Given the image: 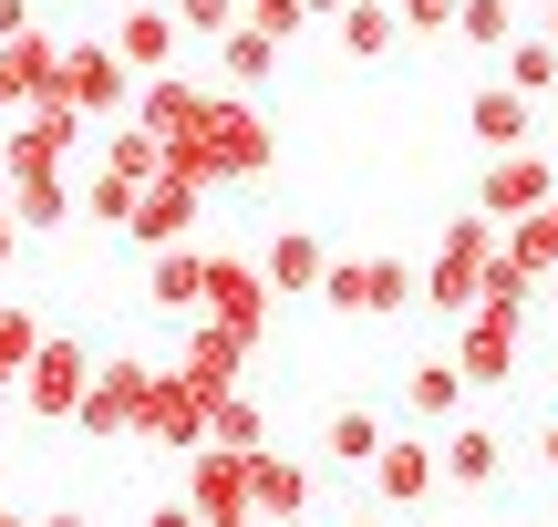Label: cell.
I'll return each mask as SVG.
<instances>
[{
  "instance_id": "d6a6232c",
  "label": "cell",
  "mask_w": 558,
  "mask_h": 527,
  "mask_svg": "<svg viewBox=\"0 0 558 527\" xmlns=\"http://www.w3.org/2000/svg\"><path fill=\"white\" fill-rule=\"evenodd\" d=\"M320 301H331L341 321H373V269H362V259H331V280H320Z\"/></svg>"
},
{
  "instance_id": "836d02e7",
  "label": "cell",
  "mask_w": 558,
  "mask_h": 527,
  "mask_svg": "<svg viewBox=\"0 0 558 527\" xmlns=\"http://www.w3.org/2000/svg\"><path fill=\"white\" fill-rule=\"evenodd\" d=\"M239 21H248V0H177V32L186 41H228Z\"/></svg>"
},
{
  "instance_id": "f6af8a7d",
  "label": "cell",
  "mask_w": 558,
  "mask_h": 527,
  "mask_svg": "<svg viewBox=\"0 0 558 527\" xmlns=\"http://www.w3.org/2000/svg\"><path fill=\"white\" fill-rule=\"evenodd\" d=\"M538 32H548V41H558V0H548V11H538Z\"/></svg>"
},
{
  "instance_id": "603a6c76",
  "label": "cell",
  "mask_w": 558,
  "mask_h": 527,
  "mask_svg": "<svg viewBox=\"0 0 558 527\" xmlns=\"http://www.w3.org/2000/svg\"><path fill=\"white\" fill-rule=\"evenodd\" d=\"M41 342H52V331H41V310H32V301H0V404H11L21 372L41 363Z\"/></svg>"
},
{
  "instance_id": "681fc988",
  "label": "cell",
  "mask_w": 558,
  "mask_h": 527,
  "mask_svg": "<svg viewBox=\"0 0 558 527\" xmlns=\"http://www.w3.org/2000/svg\"><path fill=\"white\" fill-rule=\"evenodd\" d=\"M0 218H11V176H0Z\"/></svg>"
},
{
  "instance_id": "9c48e42d",
  "label": "cell",
  "mask_w": 558,
  "mask_h": 527,
  "mask_svg": "<svg viewBox=\"0 0 558 527\" xmlns=\"http://www.w3.org/2000/svg\"><path fill=\"white\" fill-rule=\"evenodd\" d=\"M248 466H259V455H228V445H197V455H186V507H197V517H259V507H248Z\"/></svg>"
},
{
  "instance_id": "7dc6e473",
  "label": "cell",
  "mask_w": 558,
  "mask_h": 527,
  "mask_svg": "<svg viewBox=\"0 0 558 527\" xmlns=\"http://www.w3.org/2000/svg\"><path fill=\"white\" fill-rule=\"evenodd\" d=\"M0 527H41V517H21V507H0Z\"/></svg>"
},
{
  "instance_id": "83f0119b",
  "label": "cell",
  "mask_w": 558,
  "mask_h": 527,
  "mask_svg": "<svg viewBox=\"0 0 558 527\" xmlns=\"http://www.w3.org/2000/svg\"><path fill=\"white\" fill-rule=\"evenodd\" d=\"M269 73H279V41H269V32H248V21H239V32L218 41V83H228V94H259Z\"/></svg>"
},
{
  "instance_id": "8d00e7d4",
  "label": "cell",
  "mask_w": 558,
  "mask_h": 527,
  "mask_svg": "<svg viewBox=\"0 0 558 527\" xmlns=\"http://www.w3.org/2000/svg\"><path fill=\"white\" fill-rule=\"evenodd\" d=\"M248 32H269V41H300V32H311V0H248Z\"/></svg>"
},
{
  "instance_id": "cb8c5ba5",
  "label": "cell",
  "mask_w": 558,
  "mask_h": 527,
  "mask_svg": "<svg viewBox=\"0 0 558 527\" xmlns=\"http://www.w3.org/2000/svg\"><path fill=\"white\" fill-rule=\"evenodd\" d=\"M331 32H341V52H352V62H393V52H403V21H393V0H352V11H341Z\"/></svg>"
},
{
  "instance_id": "ab89813d",
  "label": "cell",
  "mask_w": 558,
  "mask_h": 527,
  "mask_svg": "<svg viewBox=\"0 0 558 527\" xmlns=\"http://www.w3.org/2000/svg\"><path fill=\"white\" fill-rule=\"evenodd\" d=\"M145 527H197V507H186V497H166V507L145 517Z\"/></svg>"
},
{
  "instance_id": "2e32d148",
  "label": "cell",
  "mask_w": 558,
  "mask_h": 527,
  "mask_svg": "<svg viewBox=\"0 0 558 527\" xmlns=\"http://www.w3.org/2000/svg\"><path fill=\"white\" fill-rule=\"evenodd\" d=\"M518 352H527V321H507V310H476V321L456 331V372L465 383H507Z\"/></svg>"
},
{
  "instance_id": "f35d334b",
  "label": "cell",
  "mask_w": 558,
  "mask_h": 527,
  "mask_svg": "<svg viewBox=\"0 0 558 527\" xmlns=\"http://www.w3.org/2000/svg\"><path fill=\"white\" fill-rule=\"evenodd\" d=\"M21 32H41V21H32V0H0V41H21Z\"/></svg>"
},
{
  "instance_id": "f1b7e54d",
  "label": "cell",
  "mask_w": 558,
  "mask_h": 527,
  "mask_svg": "<svg viewBox=\"0 0 558 527\" xmlns=\"http://www.w3.org/2000/svg\"><path fill=\"white\" fill-rule=\"evenodd\" d=\"M248 507H259L269 527H279V517H311V476L279 466V455H259V466H248Z\"/></svg>"
},
{
  "instance_id": "c3c4849f",
  "label": "cell",
  "mask_w": 558,
  "mask_h": 527,
  "mask_svg": "<svg viewBox=\"0 0 558 527\" xmlns=\"http://www.w3.org/2000/svg\"><path fill=\"white\" fill-rule=\"evenodd\" d=\"M548 156H558V103H548Z\"/></svg>"
},
{
  "instance_id": "e575fe53",
  "label": "cell",
  "mask_w": 558,
  "mask_h": 527,
  "mask_svg": "<svg viewBox=\"0 0 558 527\" xmlns=\"http://www.w3.org/2000/svg\"><path fill=\"white\" fill-rule=\"evenodd\" d=\"M362 269H373V321H383V310H414V290H424L414 259H362Z\"/></svg>"
},
{
  "instance_id": "d6986e66",
  "label": "cell",
  "mask_w": 558,
  "mask_h": 527,
  "mask_svg": "<svg viewBox=\"0 0 558 527\" xmlns=\"http://www.w3.org/2000/svg\"><path fill=\"white\" fill-rule=\"evenodd\" d=\"M145 301H156L166 321L207 310V259H197V248H156V259H145Z\"/></svg>"
},
{
  "instance_id": "5b68a950",
  "label": "cell",
  "mask_w": 558,
  "mask_h": 527,
  "mask_svg": "<svg viewBox=\"0 0 558 527\" xmlns=\"http://www.w3.org/2000/svg\"><path fill=\"white\" fill-rule=\"evenodd\" d=\"M145 404H156V363H104L94 372V393H83V414H73V434H94V445H114V434H145Z\"/></svg>"
},
{
  "instance_id": "44dd1931",
  "label": "cell",
  "mask_w": 558,
  "mask_h": 527,
  "mask_svg": "<svg viewBox=\"0 0 558 527\" xmlns=\"http://www.w3.org/2000/svg\"><path fill=\"white\" fill-rule=\"evenodd\" d=\"M197 114H207V94H197L186 73H156V83H135V124H145L156 145H177V135H186Z\"/></svg>"
},
{
  "instance_id": "e0dca14e",
  "label": "cell",
  "mask_w": 558,
  "mask_h": 527,
  "mask_svg": "<svg viewBox=\"0 0 558 527\" xmlns=\"http://www.w3.org/2000/svg\"><path fill=\"white\" fill-rule=\"evenodd\" d=\"M145 434H156V445H177V455H197V445H207V393L186 383V372H156V404H145Z\"/></svg>"
},
{
  "instance_id": "ba28073f",
  "label": "cell",
  "mask_w": 558,
  "mask_h": 527,
  "mask_svg": "<svg viewBox=\"0 0 558 527\" xmlns=\"http://www.w3.org/2000/svg\"><path fill=\"white\" fill-rule=\"evenodd\" d=\"M197 207H207V186H186V176H156L135 197V218H124V238L156 259V248H186V228H197Z\"/></svg>"
},
{
  "instance_id": "7402d4cb",
  "label": "cell",
  "mask_w": 558,
  "mask_h": 527,
  "mask_svg": "<svg viewBox=\"0 0 558 527\" xmlns=\"http://www.w3.org/2000/svg\"><path fill=\"white\" fill-rule=\"evenodd\" d=\"M383 445H393V434H383L373 404H331V425H320V455H331V466H362V476H373Z\"/></svg>"
},
{
  "instance_id": "5bb4252c",
  "label": "cell",
  "mask_w": 558,
  "mask_h": 527,
  "mask_svg": "<svg viewBox=\"0 0 558 527\" xmlns=\"http://www.w3.org/2000/svg\"><path fill=\"white\" fill-rule=\"evenodd\" d=\"M435 487H445V455L424 445V434H393V445L373 455V497L383 507H424Z\"/></svg>"
},
{
  "instance_id": "74e56055",
  "label": "cell",
  "mask_w": 558,
  "mask_h": 527,
  "mask_svg": "<svg viewBox=\"0 0 558 527\" xmlns=\"http://www.w3.org/2000/svg\"><path fill=\"white\" fill-rule=\"evenodd\" d=\"M456 11H465V0H393L403 32H456Z\"/></svg>"
},
{
  "instance_id": "60d3db41",
  "label": "cell",
  "mask_w": 558,
  "mask_h": 527,
  "mask_svg": "<svg viewBox=\"0 0 558 527\" xmlns=\"http://www.w3.org/2000/svg\"><path fill=\"white\" fill-rule=\"evenodd\" d=\"M538 466L558 476V414H548V425H538Z\"/></svg>"
},
{
  "instance_id": "9a60e30c",
  "label": "cell",
  "mask_w": 558,
  "mask_h": 527,
  "mask_svg": "<svg viewBox=\"0 0 558 527\" xmlns=\"http://www.w3.org/2000/svg\"><path fill=\"white\" fill-rule=\"evenodd\" d=\"M248 352H259V342H239V331L197 321V331H186V352H177V372L207 393V404H218V393H248V383H239V372H248Z\"/></svg>"
},
{
  "instance_id": "d590c367",
  "label": "cell",
  "mask_w": 558,
  "mask_h": 527,
  "mask_svg": "<svg viewBox=\"0 0 558 527\" xmlns=\"http://www.w3.org/2000/svg\"><path fill=\"white\" fill-rule=\"evenodd\" d=\"M135 197H145V186L104 176V166H94V176H83V218H104V228H124V218H135Z\"/></svg>"
},
{
  "instance_id": "ffe728a7",
  "label": "cell",
  "mask_w": 558,
  "mask_h": 527,
  "mask_svg": "<svg viewBox=\"0 0 558 527\" xmlns=\"http://www.w3.org/2000/svg\"><path fill=\"white\" fill-rule=\"evenodd\" d=\"M435 455H445V487H497V476H507L497 425H445V434H435Z\"/></svg>"
},
{
  "instance_id": "484cf974",
  "label": "cell",
  "mask_w": 558,
  "mask_h": 527,
  "mask_svg": "<svg viewBox=\"0 0 558 527\" xmlns=\"http://www.w3.org/2000/svg\"><path fill=\"white\" fill-rule=\"evenodd\" d=\"M497 83H507V94H527V103H548L558 94V41L548 32H518V41H507V62H497Z\"/></svg>"
},
{
  "instance_id": "8fae6325",
  "label": "cell",
  "mask_w": 558,
  "mask_h": 527,
  "mask_svg": "<svg viewBox=\"0 0 558 527\" xmlns=\"http://www.w3.org/2000/svg\"><path fill=\"white\" fill-rule=\"evenodd\" d=\"M177 11H156V0H124V21H114V52H124V73L135 83H156V73H177Z\"/></svg>"
},
{
  "instance_id": "ac0fdd59",
  "label": "cell",
  "mask_w": 558,
  "mask_h": 527,
  "mask_svg": "<svg viewBox=\"0 0 558 527\" xmlns=\"http://www.w3.org/2000/svg\"><path fill=\"white\" fill-rule=\"evenodd\" d=\"M465 393H476V383L456 372V352H445V363H414V372H403V404H414V425H424V434L465 425Z\"/></svg>"
},
{
  "instance_id": "6da1fadb",
  "label": "cell",
  "mask_w": 558,
  "mask_h": 527,
  "mask_svg": "<svg viewBox=\"0 0 558 527\" xmlns=\"http://www.w3.org/2000/svg\"><path fill=\"white\" fill-rule=\"evenodd\" d=\"M166 176L186 186H239V176H269V124L248 94H207V114L166 145Z\"/></svg>"
},
{
  "instance_id": "4316f807",
  "label": "cell",
  "mask_w": 558,
  "mask_h": 527,
  "mask_svg": "<svg viewBox=\"0 0 558 527\" xmlns=\"http://www.w3.org/2000/svg\"><path fill=\"white\" fill-rule=\"evenodd\" d=\"M94 166H104V176H124V186H156L166 176V145L145 135V124H114V135L94 145Z\"/></svg>"
},
{
  "instance_id": "f5cc1de1",
  "label": "cell",
  "mask_w": 558,
  "mask_h": 527,
  "mask_svg": "<svg viewBox=\"0 0 558 527\" xmlns=\"http://www.w3.org/2000/svg\"><path fill=\"white\" fill-rule=\"evenodd\" d=\"M362 527H373V517H362Z\"/></svg>"
},
{
  "instance_id": "bcb514c9",
  "label": "cell",
  "mask_w": 558,
  "mask_h": 527,
  "mask_svg": "<svg viewBox=\"0 0 558 527\" xmlns=\"http://www.w3.org/2000/svg\"><path fill=\"white\" fill-rule=\"evenodd\" d=\"M538 301H548V310H558V269H548V280H538Z\"/></svg>"
},
{
  "instance_id": "8992f818",
  "label": "cell",
  "mask_w": 558,
  "mask_h": 527,
  "mask_svg": "<svg viewBox=\"0 0 558 527\" xmlns=\"http://www.w3.org/2000/svg\"><path fill=\"white\" fill-rule=\"evenodd\" d=\"M62 103H73V114L135 124V73H124L114 41H62Z\"/></svg>"
},
{
  "instance_id": "816d5d0a",
  "label": "cell",
  "mask_w": 558,
  "mask_h": 527,
  "mask_svg": "<svg viewBox=\"0 0 558 527\" xmlns=\"http://www.w3.org/2000/svg\"><path fill=\"white\" fill-rule=\"evenodd\" d=\"M156 11H177V0H156Z\"/></svg>"
},
{
  "instance_id": "3957f363",
  "label": "cell",
  "mask_w": 558,
  "mask_h": 527,
  "mask_svg": "<svg viewBox=\"0 0 558 527\" xmlns=\"http://www.w3.org/2000/svg\"><path fill=\"white\" fill-rule=\"evenodd\" d=\"M538 207H558V156H548V145H518V156H486V176H476V218L518 228V218H538Z\"/></svg>"
},
{
  "instance_id": "1f68e13d",
  "label": "cell",
  "mask_w": 558,
  "mask_h": 527,
  "mask_svg": "<svg viewBox=\"0 0 558 527\" xmlns=\"http://www.w3.org/2000/svg\"><path fill=\"white\" fill-rule=\"evenodd\" d=\"M507 259H518L527 280H548V269H558V207H538V218L507 228Z\"/></svg>"
},
{
  "instance_id": "7bdbcfd3",
  "label": "cell",
  "mask_w": 558,
  "mask_h": 527,
  "mask_svg": "<svg viewBox=\"0 0 558 527\" xmlns=\"http://www.w3.org/2000/svg\"><path fill=\"white\" fill-rule=\"evenodd\" d=\"M41 527H94V517H83V507H52V517H41Z\"/></svg>"
},
{
  "instance_id": "7a4b0ae2",
  "label": "cell",
  "mask_w": 558,
  "mask_h": 527,
  "mask_svg": "<svg viewBox=\"0 0 558 527\" xmlns=\"http://www.w3.org/2000/svg\"><path fill=\"white\" fill-rule=\"evenodd\" d=\"M497 248H507L497 218H456V228H445V248L424 259V301L456 310V321H476V290H486V259H497Z\"/></svg>"
},
{
  "instance_id": "f546056e",
  "label": "cell",
  "mask_w": 558,
  "mask_h": 527,
  "mask_svg": "<svg viewBox=\"0 0 558 527\" xmlns=\"http://www.w3.org/2000/svg\"><path fill=\"white\" fill-rule=\"evenodd\" d=\"M456 41L507 62V41H518V0H465V11H456Z\"/></svg>"
},
{
  "instance_id": "277c9868",
  "label": "cell",
  "mask_w": 558,
  "mask_h": 527,
  "mask_svg": "<svg viewBox=\"0 0 558 527\" xmlns=\"http://www.w3.org/2000/svg\"><path fill=\"white\" fill-rule=\"evenodd\" d=\"M83 393H94V352H83L73 331H52V342H41V363L21 372V393H11V404L32 414V425H73V414H83Z\"/></svg>"
},
{
  "instance_id": "30bf717a",
  "label": "cell",
  "mask_w": 558,
  "mask_h": 527,
  "mask_svg": "<svg viewBox=\"0 0 558 527\" xmlns=\"http://www.w3.org/2000/svg\"><path fill=\"white\" fill-rule=\"evenodd\" d=\"M207 321L239 331V342H259V321H269V280H259V259H207Z\"/></svg>"
},
{
  "instance_id": "4fadbf2b",
  "label": "cell",
  "mask_w": 558,
  "mask_h": 527,
  "mask_svg": "<svg viewBox=\"0 0 558 527\" xmlns=\"http://www.w3.org/2000/svg\"><path fill=\"white\" fill-rule=\"evenodd\" d=\"M259 280H269V301H320V280H331V248H320L311 228H279V238L259 248Z\"/></svg>"
},
{
  "instance_id": "52a82bcc",
  "label": "cell",
  "mask_w": 558,
  "mask_h": 527,
  "mask_svg": "<svg viewBox=\"0 0 558 527\" xmlns=\"http://www.w3.org/2000/svg\"><path fill=\"white\" fill-rule=\"evenodd\" d=\"M465 135H476L486 156H518V145H548V114L527 94H507V83H476V94H465Z\"/></svg>"
},
{
  "instance_id": "7c38bea8",
  "label": "cell",
  "mask_w": 558,
  "mask_h": 527,
  "mask_svg": "<svg viewBox=\"0 0 558 527\" xmlns=\"http://www.w3.org/2000/svg\"><path fill=\"white\" fill-rule=\"evenodd\" d=\"M62 94V41L52 32H21V41H0V103H52Z\"/></svg>"
},
{
  "instance_id": "f907efd6",
  "label": "cell",
  "mask_w": 558,
  "mask_h": 527,
  "mask_svg": "<svg viewBox=\"0 0 558 527\" xmlns=\"http://www.w3.org/2000/svg\"><path fill=\"white\" fill-rule=\"evenodd\" d=\"M279 527H311V517H279Z\"/></svg>"
},
{
  "instance_id": "d4e9b609",
  "label": "cell",
  "mask_w": 558,
  "mask_h": 527,
  "mask_svg": "<svg viewBox=\"0 0 558 527\" xmlns=\"http://www.w3.org/2000/svg\"><path fill=\"white\" fill-rule=\"evenodd\" d=\"M73 218H83V197H73L62 176H21V186H11V228H21V238H41V228H73Z\"/></svg>"
},
{
  "instance_id": "b9f144b4",
  "label": "cell",
  "mask_w": 558,
  "mask_h": 527,
  "mask_svg": "<svg viewBox=\"0 0 558 527\" xmlns=\"http://www.w3.org/2000/svg\"><path fill=\"white\" fill-rule=\"evenodd\" d=\"M11 259H21V228H11V218H0V269H11Z\"/></svg>"
},
{
  "instance_id": "4dcf8cb0",
  "label": "cell",
  "mask_w": 558,
  "mask_h": 527,
  "mask_svg": "<svg viewBox=\"0 0 558 527\" xmlns=\"http://www.w3.org/2000/svg\"><path fill=\"white\" fill-rule=\"evenodd\" d=\"M207 445H228V455H269V445H259V404H248V393H218V404H207Z\"/></svg>"
},
{
  "instance_id": "ee69618b",
  "label": "cell",
  "mask_w": 558,
  "mask_h": 527,
  "mask_svg": "<svg viewBox=\"0 0 558 527\" xmlns=\"http://www.w3.org/2000/svg\"><path fill=\"white\" fill-rule=\"evenodd\" d=\"M197 527H269V517H197Z\"/></svg>"
}]
</instances>
